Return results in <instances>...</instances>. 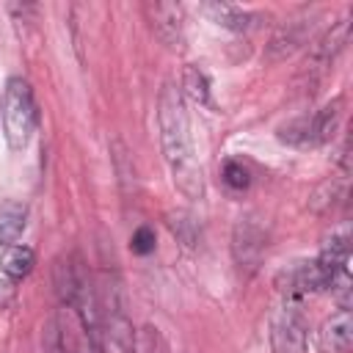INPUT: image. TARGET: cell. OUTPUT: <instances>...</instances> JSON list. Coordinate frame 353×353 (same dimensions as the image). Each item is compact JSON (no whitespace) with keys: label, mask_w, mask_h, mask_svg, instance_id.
Listing matches in <instances>:
<instances>
[{"label":"cell","mask_w":353,"mask_h":353,"mask_svg":"<svg viewBox=\"0 0 353 353\" xmlns=\"http://www.w3.org/2000/svg\"><path fill=\"white\" fill-rule=\"evenodd\" d=\"M157 127H160V149L163 160L171 171L174 185L188 199H204V171L196 157L190 119L185 110L182 91L174 83H165L157 102Z\"/></svg>","instance_id":"obj_1"},{"label":"cell","mask_w":353,"mask_h":353,"mask_svg":"<svg viewBox=\"0 0 353 353\" xmlns=\"http://www.w3.org/2000/svg\"><path fill=\"white\" fill-rule=\"evenodd\" d=\"M36 265V254L30 245H8L0 254V270L8 281H22Z\"/></svg>","instance_id":"obj_13"},{"label":"cell","mask_w":353,"mask_h":353,"mask_svg":"<svg viewBox=\"0 0 353 353\" xmlns=\"http://www.w3.org/2000/svg\"><path fill=\"white\" fill-rule=\"evenodd\" d=\"M347 259H350V237H347V232H339L323 245V251L314 262L323 268V273L331 284L339 273H347Z\"/></svg>","instance_id":"obj_11"},{"label":"cell","mask_w":353,"mask_h":353,"mask_svg":"<svg viewBox=\"0 0 353 353\" xmlns=\"http://www.w3.org/2000/svg\"><path fill=\"white\" fill-rule=\"evenodd\" d=\"M168 221V229L174 232V237L182 243V245H188V248H196L199 245V226H196V221L188 215V212H168L165 215Z\"/></svg>","instance_id":"obj_17"},{"label":"cell","mask_w":353,"mask_h":353,"mask_svg":"<svg viewBox=\"0 0 353 353\" xmlns=\"http://www.w3.org/2000/svg\"><path fill=\"white\" fill-rule=\"evenodd\" d=\"M273 353H306V320L298 306H284L270 323Z\"/></svg>","instance_id":"obj_6"},{"label":"cell","mask_w":353,"mask_h":353,"mask_svg":"<svg viewBox=\"0 0 353 353\" xmlns=\"http://www.w3.org/2000/svg\"><path fill=\"white\" fill-rule=\"evenodd\" d=\"M268 251V232L254 218H240L232 229V256L240 270L254 273Z\"/></svg>","instance_id":"obj_4"},{"label":"cell","mask_w":353,"mask_h":353,"mask_svg":"<svg viewBox=\"0 0 353 353\" xmlns=\"http://www.w3.org/2000/svg\"><path fill=\"white\" fill-rule=\"evenodd\" d=\"M25 223H28V207L22 201H14V199H6L0 201V245H11L22 237L25 232Z\"/></svg>","instance_id":"obj_12"},{"label":"cell","mask_w":353,"mask_h":353,"mask_svg":"<svg viewBox=\"0 0 353 353\" xmlns=\"http://www.w3.org/2000/svg\"><path fill=\"white\" fill-rule=\"evenodd\" d=\"M276 287L290 295V298H298V295H309V292H320V290H328V279L323 273V268L312 259V262H295L292 268L281 270L276 276Z\"/></svg>","instance_id":"obj_8"},{"label":"cell","mask_w":353,"mask_h":353,"mask_svg":"<svg viewBox=\"0 0 353 353\" xmlns=\"http://www.w3.org/2000/svg\"><path fill=\"white\" fill-rule=\"evenodd\" d=\"M204 14H207L215 25L229 28V30H248V28L256 22V17H254L251 11L237 8V6H232V3H207V6H204Z\"/></svg>","instance_id":"obj_14"},{"label":"cell","mask_w":353,"mask_h":353,"mask_svg":"<svg viewBox=\"0 0 353 353\" xmlns=\"http://www.w3.org/2000/svg\"><path fill=\"white\" fill-rule=\"evenodd\" d=\"M143 14L154 30V36L171 47L179 50L185 44V17H182V6L176 3H146Z\"/></svg>","instance_id":"obj_7"},{"label":"cell","mask_w":353,"mask_h":353,"mask_svg":"<svg viewBox=\"0 0 353 353\" xmlns=\"http://www.w3.org/2000/svg\"><path fill=\"white\" fill-rule=\"evenodd\" d=\"M223 182H226L232 190H245L248 182H251L248 168H245L243 163H237V160H229V163L223 165Z\"/></svg>","instance_id":"obj_19"},{"label":"cell","mask_w":353,"mask_h":353,"mask_svg":"<svg viewBox=\"0 0 353 353\" xmlns=\"http://www.w3.org/2000/svg\"><path fill=\"white\" fill-rule=\"evenodd\" d=\"M347 39H350V19H339L336 25H331V30H325V33L314 41V47L309 50V63H312V69H325V66H331V63L336 61V55L345 50Z\"/></svg>","instance_id":"obj_10"},{"label":"cell","mask_w":353,"mask_h":353,"mask_svg":"<svg viewBox=\"0 0 353 353\" xmlns=\"http://www.w3.org/2000/svg\"><path fill=\"white\" fill-rule=\"evenodd\" d=\"M317 345L323 353H350L353 347V317L350 309H339L331 314L320 331H317Z\"/></svg>","instance_id":"obj_9"},{"label":"cell","mask_w":353,"mask_h":353,"mask_svg":"<svg viewBox=\"0 0 353 353\" xmlns=\"http://www.w3.org/2000/svg\"><path fill=\"white\" fill-rule=\"evenodd\" d=\"M130 245H132L135 254H149V251H154V229H152V226H138V229L132 232Z\"/></svg>","instance_id":"obj_21"},{"label":"cell","mask_w":353,"mask_h":353,"mask_svg":"<svg viewBox=\"0 0 353 353\" xmlns=\"http://www.w3.org/2000/svg\"><path fill=\"white\" fill-rule=\"evenodd\" d=\"M11 295H14V281H0V303L11 301Z\"/></svg>","instance_id":"obj_22"},{"label":"cell","mask_w":353,"mask_h":353,"mask_svg":"<svg viewBox=\"0 0 353 353\" xmlns=\"http://www.w3.org/2000/svg\"><path fill=\"white\" fill-rule=\"evenodd\" d=\"M141 347H143V353H171L165 336L154 325H143V331H141Z\"/></svg>","instance_id":"obj_20"},{"label":"cell","mask_w":353,"mask_h":353,"mask_svg":"<svg viewBox=\"0 0 353 353\" xmlns=\"http://www.w3.org/2000/svg\"><path fill=\"white\" fill-rule=\"evenodd\" d=\"M182 88H185V94H188L193 102L210 105V80H207V74H204L201 69L185 66V72H182Z\"/></svg>","instance_id":"obj_16"},{"label":"cell","mask_w":353,"mask_h":353,"mask_svg":"<svg viewBox=\"0 0 353 353\" xmlns=\"http://www.w3.org/2000/svg\"><path fill=\"white\" fill-rule=\"evenodd\" d=\"M110 154H113V163H116V174H119V182L127 188V182L132 179L135 182V168H132V157L130 152L124 149L121 141H113L110 143Z\"/></svg>","instance_id":"obj_18"},{"label":"cell","mask_w":353,"mask_h":353,"mask_svg":"<svg viewBox=\"0 0 353 353\" xmlns=\"http://www.w3.org/2000/svg\"><path fill=\"white\" fill-rule=\"evenodd\" d=\"M52 284H55V295L63 306H72L74 303V295H77V259H58L55 268H52Z\"/></svg>","instance_id":"obj_15"},{"label":"cell","mask_w":353,"mask_h":353,"mask_svg":"<svg viewBox=\"0 0 353 353\" xmlns=\"http://www.w3.org/2000/svg\"><path fill=\"white\" fill-rule=\"evenodd\" d=\"M339 116H342V99H331L325 102L320 110H314L312 116H301L284 127H279V141L298 146V149H314L323 146L334 138L336 127H339Z\"/></svg>","instance_id":"obj_3"},{"label":"cell","mask_w":353,"mask_h":353,"mask_svg":"<svg viewBox=\"0 0 353 353\" xmlns=\"http://www.w3.org/2000/svg\"><path fill=\"white\" fill-rule=\"evenodd\" d=\"M36 124H39V110H36L30 85L22 77H11L3 94V132H6L8 149L22 152L30 143Z\"/></svg>","instance_id":"obj_2"},{"label":"cell","mask_w":353,"mask_h":353,"mask_svg":"<svg viewBox=\"0 0 353 353\" xmlns=\"http://www.w3.org/2000/svg\"><path fill=\"white\" fill-rule=\"evenodd\" d=\"M317 22V14H298V17H290L287 22H281L276 28V33L270 36V41L265 44V61L270 63H279L284 58H290L295 50H301L312 33Z\"/></svg>","instance_id":"obj_5"}]
</instances>
